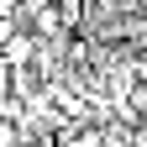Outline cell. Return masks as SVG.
Instances as JSON below:
<instances>
[{"label":"cell","mask_w":147,"mask_h":147,"mask_svg":"<svg viewBox=\"0 0 147 147\" xmlns=\"http://www.w3.org/2000/svg\"><path fill=\"white\" fill-rule=\"evenodd\" d=\"M0 147H21V137H16V126H11V121H0Z\"/></svg>","instance_id":"cell-1"},{"label":"cell","mask_w":147,"mask_h":147,"mask_svg":"<svg viewBox=\"0 0 147 147\" xmlns=\"http://www.w3.org/2000/svg\"><path fill=\"white\" fill-rule=\"evenodd\" d=\"M11 37H16V16H0V47H5Z\"/></svg>","instance_id":"cell-2"},{"label":"cell","mask_w":147,"mask_h":147,"mask_svg":"<svg viewBox=\"0 0 147 147\" xmlns=\"http://www.w3.org/2000/svg\"><path fill=\"white\" fill-rule=\"evenodd\" d=\"M5 95H11V74L0 68V100H5Z\"/></svg>","instance_id":"cell-3"},{"label":"cell","mask_w":147,"mask_h":147,"mask_svg":"<svg viewBox=\"0 0 147 147\" xmlns=\"http://www.w3.org/2000/svg\"><path fill=\"white\" fill-rule=\"evenodd\" d=\"M0 16H16V0H0Z\"/></svg>","instance_id":"cell-4"},{"label":"cell","mask_w":147,"mask_h":147,"mask_svg":"<svg viewBox=\"0 0 147 147\" xmlns=\"http://www.w3.org/2000/svg\"><path fill=\"white\" fill-rule=\"evenodd\" d=\"M142 5H147V0H142Z\"/></svg>","instance_id":"cell-5"}]
</instances>
